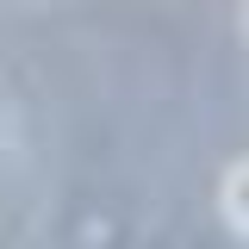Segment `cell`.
Wrapping results in <instances>:
<instances>
[{
	"mask_svg": "<svg viewBox=\"0 0 249 249\" xmlns=\"http://www.w3.org/2000/svg\"><path fill=\"white\" fill-rule=\"evenodd\" d=\"M218 218H224L231 237H249V156L224 162V175H218Z\"/></svg>",
	"mask_w": 249,
	"mask_h": 249,
	"instance_id": "1",
	"label": "cell"
},
{
	"mask_svg": "<svg viewBox=\"0 0 249 249\" xmlns=\"http://www.w3.org/2000/svg\"><path fill=\"white\" fill-rule=\"evenodd\" d=\"M243 37H249V6H243Z\"/></svg>",
	"mask_w": 249,
	"mask_h": 249,
	"instance_id": "2",
	"label": "cell"
}]
</instances>
